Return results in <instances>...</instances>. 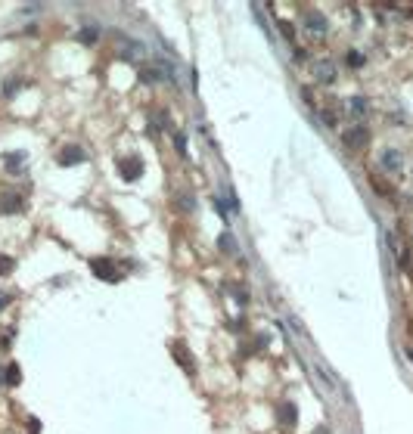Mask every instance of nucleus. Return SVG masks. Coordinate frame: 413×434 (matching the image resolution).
<instances>
[{
	"instance_id": "obj_3",
	"label": "nucleus",
	"mask_w": 413,
	"mask_h": 434,
	"mask_svg": "<svg viewBox=\"0 0 413 434\" xmlns=\"http://www.w3.org/2000/svg\"><path fill=\"white\" fill-rule=\"evenodd\" d=\"M171 354H174V360L183 366L187 372H193V360H190V354H187V347H183V341H171Z\"/></svg>"
},
{
	"instance_id": "obj_9",
	"label": "nucleus",
	"mask_w": 413,
	"mask_h": 434,
	"mask_svg": "<svg viewBox=\"0 0 413 434\" xmlns=\"http://www.w3.org/2000/svg\"><path fill=\"white\" fill-rule=\"evenodd\" d=\"M97 38H99V28H84L81 35H78L81 44H97Z\"/></svg>"
},
{
	"instance_id": "obj_15",
	"label": "nucleus",
	"mask_w": 413,
	"mask_h": 434,
	"mask_svg": "<svg viewBox=\"0 0 413 434\" xmlns=\"http://www.w3.org/2000/svg\"><path fill=\"white\" fill-rule=\"evenodd\" d=\"M13 267H16V261H13V258H6V254H0V273H10Z\"/></svg>"
},
{
	"instance_id": "obj_11",
	"label": "nucleus",
	"mask_w": 413,
	"mask_h": 434,
	"mask_svg": "<svg viewBox=\"0 0 413 434\" xmlns=\"http://www.w3.org/2000/svg\"><path fill=\"white\" fill-rule=\"evenodd\" d=\"M308 28H311V31H323V28H326L323 16H308Z\"/></svg>"
},
{
	"instance_id": "obj_20",
	"label": "nucleus",
	"mask_w": 413,
	"mask_h": 434,
	"mask_svg": "<svg viewBox=\"0 0 413 434\" xmlns=\"http://www.w3.org/2000/svg\"><path fill=\"white\" fill-rule=\"evenodd\" d=\"M348 62L351 65H364V56H360V53H348Z\"/></svg>"
},
{
	"instance_id": "obj_6",
	"label": "nucleus",
	"mask_w": 413,
	"mask_h": 434,
	"mask_svg": "<svg viewBox=\"0 0 413 434\" xmlns=\"http://www.w3.org/2000/svg\"><path fill=\"white\" fill-rule=\"evenodd\" d=\"M90 267H94V273L97 276H103V279H115L109 270H112V261H106V258H99V261H90Z\"/></svg>"
},
{
	"instance_id": "obj_13",
	"label": "nucleus",
	"mask_w": 413,
	"mask_h": 434,
	"mask_svg": "<svg viewBox=\"0 0 413 434\" xmlns=\"http://www.w3.org/2000/svg\"><path fill=\"white\" fill-rule=\"evenodd\" d=\"M351 112H354V115H364V112H367V103H364L360 96H354V99H351Z\"/></svg>"
},
{
	"instance_id": "obj_7",
	"label": "nucleus",
	"mask_w": 413,
	"mask_h": 434,
	"mask_svg": "<svg viewBox=\"0 0 413 434\" xmlns=\"http://www.w3.org/2000/svg\"><path fill=\"white\" fill-rule=\"evenodd\" d=\"M314 75H317L320 81H333V78H335V72H333V65H330V62H320L317 69H314Z\"/></svg>"
},
{
	"instance_id": "obj_16",
	"label": "nucleus",
	"mask_w": 413,
	"mask_h": 434,
	"mask_svg": "<svg viewBox=\"0 0 413 434\" xmlns=\"http://www.w3.org/2000/svg\"><path fill=\"white\" fill-rule=\"evenodd\" d=\"M19 161H25V152H10V155H6V165L10 168H16Z\"/></svg>"
},
{
	"instance_id": "obj_10",
	"label": "nucleus",
	"mask_w": 413,
	"mask_h": 434,
	"mask_svg": "<svg viewBox=\"0 0 413 434\" xmlns=\"http://www.w3.org/2000/svg\"><path fill=\"white\" fill-rule=\"evenodd\" d=\"M6 385H19V366L16 363L6 366Z\"/></svg>"
},
{
	"instance_id": "obj_2",
	"label": "nucleus",
	"mask_w": 413,
	"mask_h": 434,
	"mask_svg": "<svg viewBox=\"0 0 413 434\" xmlns=\"http://www.w3.org/2000/svg\"><path fill=\"white\" fill-rule=\"evenodd\" d=\"M140 171H143V165H140V158H118V174L124 177V180H137L140 177Z\"/></svg>"
},
{
	"instance_id": "obj_17",
	"label": "nucleus",
	"mask_w": 413,
	"mask_h": 434,
	"mask_svg": "<svg viewBox=\"0 0 413 434\" xmlns=\"http://www.w3.org/2000/svg\"><path fill=\"white\" fill-rule=\"evenodd\" d=\"M280 28H283V35L289 38V44H292V47H298V44H295V31H292V25H289V22H280Z\"/></svg>"
},
{
	"instance_id": "obj_8",
	"label": "nucleus",
	"mask_w": 413,
	"mask_h": 434,
	"mask_svg": "<svg viewBox=\"0 0 413 434\" xmlns=\"http://www.w3.org/2000/svg\"><path fill=\"white\" fill-rule=\"evenodd\" d=\"M382 165L385 168H389V171H398V165H401V155H398V152H385V155H382Z\"/></svg>"
},
{
	"instance_id": "obj_4",
	"label": "nucleus",
	"mask_w": 413,
	"mask_h": 434,
	"mask_svg": "<svg viewBox=\"0 0 413 434\" xmlns=\"http://www.w3.org/2000/svg\"><path fill=\"white\" fill-rule=\"evenodd\" d=\"M84 161V152L78 146H72V149H62L59 152V165H81Z\"/></svg>"
},
{
	"instance_id": "obj_14",
	"label": "nucleus",
	"mask_w": 413,
	"mask_h": 434,
	"mask_svg": "<svg viewBox=\"0 0 413 434\" xmlns=\"http://www.w3.org/2000/svg\"><path fill=\"white\" fill-rule=\"evenodd\" d=\"M217 245H221V251H227V254L236 248V245H233V236H221V239H217Z\"/></svg>"
},
{
	"instance_id": "obj_21",
	"label": "nucleus",
	"mask_w": 413,
	"mask_h": 434,
	"mask_svg": "<svg viewBox=\"0 0 413 434\" xmlns=\"http://www.w3.org/2000/svg\"><path fill=\"white\" fill-rule=\"evenodd\" d=\"M3 304H6V298H0V310H3Z\"/></svg>"
},
{
	"instance_id": "obj_12",
	"label": "nucleus",
	"mask_w": 413,
	"mask_h": 434,
	"mask_svg": "<svg viewBox=\"0 0 413 434\" xmlns=\"http://www.w3.org/2000/svg\"><path fill=\"white\" fill-rule=\"evenodd\" d=\"M280 415H283V422H286V425H292V422H295V410H292V403H283V406H280Z\"/></svg>"
},
{
	"instance_id": "obj_5",
	"label": "nucleus",
	"mask_w": 413,
	"mask_h": 434,
	"mask_svg": "<svg viewBox=\"0 0 413 434\" xmlns=\"http://www.w3.org/2000/svg\"><path fill=\"white\" fill-rule=\"evenodd\" d=\"M0 211H6V214H13V211H22V199L13 192H6L3 199H0Z\"/></svg>"
},
{
	"instance_id": "obj_1",
	"label": "nucleus",
	"mask_w": 413,
	"mask_h": 434,
	"mask_svg": "<svg viewBox=\"0 0 413 434\" xmlns=\"http://www.w3.org/2000/svg\"><path fill=\"white\" fill-rule=\"evenodd\" d=\"M342 143H345L348 149H364L367 143H370V131H367L364 124H357V127H348V131L342 133Z\"/></svg>"
},
{
	"instance_id": "obj_19",
	"label": "nucleus",
	"mask_w": 413,
	"mask_h": 434,
	"mask_svg": "<svg viewBox=\"0 0 413 434\" xmlns=\"http://www.w3.org/2000/svg\"><path fill=\"white\" fill-rule=\"evenodd\" d=\"M174 143H177V152H187V137H183V133H174Z\"/></svg>"
},
{
	"instance_id": "obj_22",
	"label": "nucleus",
	"mask_w": 413,
	"mask_h": 434,
	"mask_svg": "<svg viewBox=\"0 0 413 434\" xmlns=\"http://www.w3.org/2000/svg\"><path fill=\"white\" fill-rule=\"evenodd\" d=\"M0 385H3V376H0Z\"/></svg>"
},
{
	"instance_id": "obj_18",
	"label": "nucleus",
	"mask_w": 413,
	"mask_h": 434,
	"mask_svg": "<svg viewBox=\"0 0 413 434\" xmlns=\"http://www.w3.org/2000/svg\"><path fill=\"white\" fill-rule=\"evenodd\" d=\"M140 78H143V81H158V75H156V69H146V65H143V69H140Z\"/></svg>"
}]
</instances>
